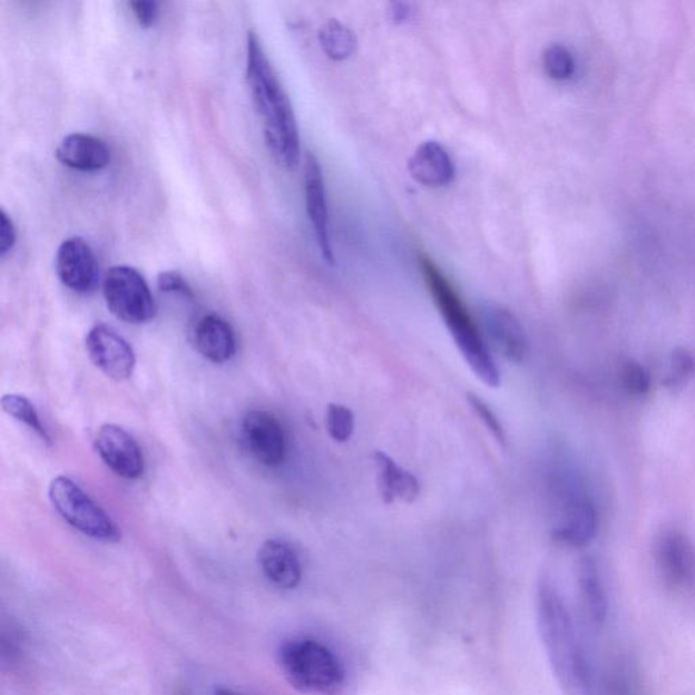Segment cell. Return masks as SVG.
Wrapping results in <instances>:
<instances>
[{
  "mask_svg": "<svg viewBox=\"0 0 695 695\" xmlns=\"http://www.w3.org/2000/svg\"><path fill=\"white\" fill-rule=\"evenodd\" d=\"M246 80L254 107L263 117L265 145L273 159L284 169H296L301 160V138L294 108L254 32L247 35Z\"/></svg>",
  "mask_w": 695,
  "mask_h": 695,
  "instance_id": "cell-1",
  "label": "cell"
},
{
  "mask_svg": "<svg viewBox=\"0 0 695 695\" xmlns=\"http://www.w3.org/2000/svg\"><path fill=\"white\" fill-rule=\"evenodd\" d=\"M539 635L558 685L568 695H591L593 672L577 635L572 614L550 577L537 588Z\"/></svg>",
  "mask_w": 695,
  "mask_h": 695,
  "instance_id": "cell-2",
  "label": "cell"
},
{
  "mask_svg": "<svg viewBox=\"0 0 695 695\" xmlns=\"http://www.w3.org/2000/svg\"><path fill=\"white\" fill-rule=\"evenodd\" d=\"M420 268L433 302L469 368L478 380L487 383L489 388H498L500 384L498 365L456 288L452 287L443 271L427 254L420 256Z\"/></svg>",
  "mask_w": 695,
  "mask_h": 695,
  "instance_id": "cell-3",
  "label": "cell"
},
{
  "mask_svg": "<svg viewBox=\"0 0 695 695\" xmlns=\"http://www.w3.org/2000/svg\"><path fill=\"white\" fill-rule=\"evenodd\" d=\"M278 664L290 684L310 694L334 695L344 685V669L331 649L309 638L284 643Z\"/></svg>",
  "mask_w": 695,
  "mask_h": 695,
  "instance_id": "cell-4",
  "label": "cell"
},
{
  "mask_svg": "<svg viewBox=\"0 0 695 695\" xmlns=\"http://www.w3.org/2000/svg\"><path fill=\"white\" fill-rule=\"evenodd\" d=\"M49 499L60 517L84 536L101 542L120 541L119 526L71 478H53L49 486Z\"/></svg>",
  "mask_w": 695,
  "mask_h": 695,
  "instance_id": "cell-5",
  "label": "cell"
},
{
  "mask_svg": "<svg viewBox=\"0 0 695 695\" xmlns=\"http://www.w3.org/2000/svg\"><path fill=\"white\" fill-rule=\"evenodd\" d=\"M102 293L110 313L127 324H147L157 315L146 278L133 266L117 265L105 273Z\"/></svg>",
  "mask_w": 695,
  "mask_h": 695,
  "instance_id": "cell-6",
  "label": "cell"
},
{
  "mask_svg": "<svg viewBox=\"0 0 695 695\" xmlns=\"http://www.w3.org/2000/svg\"><path fill=\"white\" fill-rule=\"evenodd\" d=\"M562 505L560 520L555 527L554 536L558 541L585 548L597 537L599 517L594 501L583 489L579 480L569 476L561 487Z\"/></svg>",
  "mask_w": 695,
  "mask_h": 695,
  "instance_id": "cell-7",
  "label": "cell"
},
{
  "mask_svg": "<svg viewBox=\"0 0 695 695\" xmlns=\"http://www.w3.org/2000/svg\"><path fill=\"white\" fill-rule=\"evenodd\" d=\"M654 558L664 585L674 589H685L693 585L695 549L684 531L676 527H663L655 537Z\"/></svg>",
  "mask_w": 695,
  "mask_h": 695,
  "instance_id": "cell-8",
  "label": "cell"
},
{
  "mask_svg": "<svg viewBox=\"0 0 695 695\" xmlns=\"http://www.w3.org/2000/svg\"><path fill=\"white\" fill-rule=\"evenodd\" d=\"M55 266L61 284L74 293L92 294L101 282L96 254L84 238L71 237L61 242Z\"/></svg>",
  "mask_w": 695,
  "mask_h": 695,
  "instance_id": "cell-9",
  "label": "cell"
},
{
  "mask_svg": "<svg viewBox=\"0 0 695 695\" xmlns=\"http://www.w3.org/2000/svg\"><path fill=\"white\" fill-rule=\"evenodd\" d=\"M86 348L91 362L105 375L116 382L129 380L134 374L136 356L133 346L114 327L98 324L86 337Z\"/></svg>",
  "mask_w": 695,
  "mask_h": 695,
  "instance_id": "cell-10",
  "label": "cell"
},
{
  "mask_svg": "<svg viewBox=\"0 0 695 695\" xmlns=\"http://www.w3.org/2000/svg\"><path fill=\"white\" fill-rule=\"evenodd\" d=\"M242 437L247 450L261 464L277 468L287 454L284 428L271 412L251 411L242 420Z\"/></svg>",
  "mask_w": 695,
  "mask_h": 695,
  "instance_id": "cell-11",
  "label": "cell"
},
{
  "mask_svg": "<svg viewBox=\"0 0 695 695\" xmlns=\"http://www.w3.org/2000/svg\"><path fill=\"white\" fill-rule=\"evenodd\" d=\"M303 179L304 200H306L307 216L313 226L316 245H319L322 258L329 265H334L336 257H334L331 237L324 173H322L320 160L312 153H307L306 160H304Z\"/></svg>",
  "mask_w": 695,
  "mask_h": 695,
  "instance_id": "cell-12",
  "label": "cell"
},
{
  "mask_svg": "<svg viewBox=\"0 0 695 695\" xmlns=\"http://www.w3.org/2000/svg\"><path fill=\"white\" fill-rule=\"evenodd\" d=\"M95 446L105 464L124 480H138L145 473L140 446L124 428L102 425L96 434Z\"/></svg>",
  "mask_w": 695,
  "mask_h": 695,
  "instance_id": "cell-13",
  "label": "cell"
},
{
  "mask_svg": "<svg viewBox=\"0 0 695 695\" xmlns=\"http://www.w3.org/2000/svg\"><path fill=\"white\" fill-rule=\"evenodd\" d=\"M258 565L272 585L294 589L301 585L302 562L293 546L283 539H270L258 550Z\"/></svg>",
  "mask_w": 695,
  "mask_h": 695,
  "instance_id": "cell-14",
  "label": "cell"
},
{
  "mask_svg": "<svg viewBox=\"0 0 695 695\" xmlns=\"http://www.w3.org/2000/svg\"><path fill=\"white\" fill-rule=\"evenodd\" d=\"M483 321L490 337L498 345L502 356L519 364L527 355V339L523 326L510 310L489 304L482 310Z\"/></svg>",
  "mask_w": 695,
  "mask_h": 695,
  "instance_id": "cell-15",
  "label": "cell"
},
{
  "mask_svg": "<svg viewBox=\"0 0 695 695\" xmlns=\"http://www.w3.org/2000/svg\"><path fill=\"white\" fill-rule=\"evenodd\" d=\"M56 158L61 165L80 172H98L110 164L111 155L107 143L87 134H70L56 148Z\"/></svg>",
  "mask_w": 695,
  "mask_h": 695,
  "instance_id": "cell-16",
  "label": "cell"
},
{
  "mask_svg": "<svg viewBox=\"0 0 695 695\" xmlns=\"http://www.w3.org/2000/svg\"><path fill=\"white\" fill-rule=\"evenodd\" d=\"M414 182L430 188L449 185L456 176L450 154L438 141L428 140L418 147L408 163Z\"/></svg>",
  "mask_w": 695,
  "mask_h": 695,
  "instance_id": "cell-17",
  "label": "cell"
},
{
  "mask_svg": "<svg viewBox=\"0 0 695 695\" xmlns=\"http://www.w3.org/2000/svg\"><path fill=\"white\" fill-rule=\"evenodd\" d=\"M194 340L198 353L216 364L228 362L237 351L232 325L217 314H207L198 320Z\"/></svg>",
  "mask_w": 695,
  "mask_h": 695,
  "instance_id": "cell-18",
  "label": "cell"
},
{
  "mask_svg": "<svg viewBox=\"0 0 695 695\" xmlns=\"http://www.w3.org/2000/svg\"><path fill=\"white\" fill-rule=\"evenodd\" d=\"M577 585L583 610L595 628L604 626L608 614V598L597 561L583 557L577 568Z\"/></svg>",
  "mask_w": 695,
  "mask_h": 695,
  "instance_id": "cell-19",
  "label": "cell"
},
{
  "mask_svg": "<svg viewBox=\"0 0 695 695\" xmlns=\"http://www.w3.org/2000/svg\"><path fill=\"white\" fill-rule=\"evenodd\" d=\"M374 461L378 469V488L383 502L393 505L395 500L413 502L419 498L420 483L418 478L395 463L393 458L376 451Z\"/></svg>",
  "mask_w": 695,
  "mask_h": 695,
  "instance_id": "cell-20",
  "label": "cell"
},
{
  "mask_svg": "<svg viewBox=\"0 0 695 695\" xmlns=\"http://www.w3.org/2000/svg\"><path fill=\"white\" fill-rule=\"evenodd\" d=\"M319 40L322 51L334 61L350 59L358 46L355 33L337 20H329L322 25Z\"/></svg>",
  "mask_w": 695,
  "mask_h": 695,
  "instance_id": "cell-21",
  "label": "cell"
},
{
  "mask_svg": "<svg viewBox=\"0 0 695 695\" xmlns=\"http://www.w3.org/2000/svg\"><path fill=\"white\" fill-rule=\"evenodd\" d=\"M2 409L10 418H14L20 423L28 425L46 442H49V434L43 427L39 413L32 402L21 394H6L2 397Z\"/></svg>",
  "mask_w": 695,
  "mask_h": 695,
  "instance_id": "cell-22",
  "label": "cell"
},
{
  "mask_svg": "<svg viewBox=\"0 0 695 695\" xmlns=\"http://www.w3.org/2000/svg\"><path fill=\"white\" fill-rule=\"evenodd\" d=\"M604 695H640V682L635 667L623 660L614 664L606 674Z\"/></svg>",
  "mask_w": 695,
  "mask_h": 695,
  "instance_id": "cell-23",
  "label": "cell"
},
{
  "mask_svg": "<svg viewBox=\"0 0 695 695\" xmlns=\"http://www.w3.org/2000/svg\"><path fill=\"white\" fill-rule=\"evenodd\" d=\"M695 375V356L687 348H675L668 360V369L663 384L669 390H679Z\"/></svg>",
  "mask_w": 695,
  "mask_h": 695,
  "instance_id": "cell-24",
  "label": "cell"
},
{
  "mask_svg": "<svg viewBox=\"0 0 695 695\" xmlns=\"http://www.w3.org/2000/svg\"><path fill=\"white\" fill-rule=\"evenodd\" d=\"M544 67L550 78L556 80H567L574 76L575 59L567 47L561 43H554L545 49Z\"/></svg>",
  "mask_w": 695,
  "mask_h": 695,
  "instance_id": "cell-25",
  "label": "cell"
},
{
  "mask_svg": "<svg viewBox=\"0 0 695 695\" xmlns=\"http://www.w3.org/2000/svg\"><path fill=\"white\" fill-rule=\"evenodd\" d=\"M326 428L329 437L334 442H348L352 437L353 428H355V419H353L351 409L340 405V403H331L326 412Z\"/></svg>",
  "mask_w": 695,
  "mask_h": 695,
  "instance_id": "cell-26",
  "label": "cell"
},
{
  "mask_svg": "<svg viewBox=\"0 0 695 695\" xmlns=\"http://www.w3.org/2000/svg\"><path fill=\"white\" fill-rule=\"evenodd\" d=\"M620 380L628 393L636 397L647 395L650 391V374L643 364L636 360H626L620 369Z\"/></svg>",
  "mask_w": 695,
  "mask_h": 695,
  "instance_id": "cell-27",
  "label": "cell"
},
{
  "mask_svg": "<svg viewBox=\"0 0 695 695\" xmlns=\"http://www.w3.org/2000/svg\"><path fill=\"white\" fill-rule=\"evenodd\" d=\"M468 402L478 415V419H480L482 424H486L488 428V431L492 433V437L498 440L501 446H506L507 438L505 430H502L498 415L487 405V402H483L480 397L474 393H468Z\"/></svg>",
  "mask_w": 695,
  "mask_h": 695,
  "instance_id": "cell-28",
  "label": "cell"
},
{
  "mask_svg": "<svg viewBox=\"0 0 695 695\" xmlns=\"http://www.w3.org/2000/svg\"><path fill=\"white\" fill-rule=\"evenodd\" d=\"M160 293L179 295L186 300H194V290H192L186 278L177 271L160 272L157 278Z\"/></svg>",
  "mask_w": 695,
  "mask_h": 695,
  "instance_id": "cell-29",
  "label": "cell"
},
{
  "mask_svg": "<svg viewBox=\"0 0 695 695\" xmlns=\"http://www.w3.org/2000/svg\"><path fill=\"white\" fill-rule=\"evenodd\" d=\"M136 20L141 28H151L157 23L159 18V4L154 0H135L129 3Z\"/></svg>",
  "mask_w": 695,
  "mask_h": 695,
  "instance_id": "cell-30",
  "label": "cell"
},
{
  "mask_svg": "<svg viewBox=\"0 0 695 695\" xmlns=\"http://www.w3.org/2000/svg\"><path fill=\"white\" fill-rule=\"evenodd\" d=\"M17 244V229L14 222L2 208L0 209V256L6 257L14 249Z\"/></svg>",
  "mask_w": 695,
  "mask_h": 695,
  "instance_id": "cell-31",
  "label": "cell"
},
{
  "mask_svg": "<svg viewBox=\"0 0 695 695\" xmlns=\"http://www.w3.org/2000/svg\"><path fill=\"white\" fill-rule=\"evenodd\" d=\"M411 6L407 3H393L390 6L391 20L395 23H403L411 17Z\"/></svg>",
  "mask_w": 695,
  "mask_h": 695,
  "instance_id": "cell-32",
  "label": "cell"
},
{
  "mask_svg": "<svg viewBox=\"0 0 695 695\" xmlns=\"http://www.w3.org/2000/svg\"><path fill=\"white\" fill-rule=\"evenodd\" d=\"M215 695H241L238 693H235L233 691H228V688H216Z\"/></svg>",
  "mask_w": 695,
  "mask_h": 695,
  "instance_id": "cell-33",
  "label": "cell"
},
{
  "mask_svg": "<svg viewBox=\"0 0 695 695\" xmlns=\"http://www.w3.org/2000/svg\"><path fill=\"white\" fill-rule=\"evenodd\" d=\"M177 695H189V694H188V693H186V692H184V691H179V692L177 693Z\"/></svg>",
  "mask_w": 695,
  "mask_h": 695,
  "instance_id": "cell-34",
  "label": "cell"
}]
</instances>
